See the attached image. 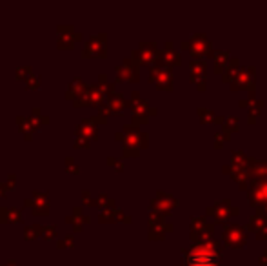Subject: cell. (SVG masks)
<instances>
[{"instance_id": "cell-7", "label": "cell", "mask_w": 267, "mask_h": 266, "mask_svg": "<svg viewBox=\"0 0 267 266\" xmlns=\"http://www.w3.org/2000/svg\"><path fill=\"white\" fill-rule=\"evenodd\" d=\"M206 214H208L209 217L215 219V224H218V222H225L228 219L236 217V215L240 214V210L236 208V206L231 204V201H229V199H225V201L215 202L211 208H208V210H206Z\"/></svg>"}, {"instance_id": "cell-20", "label": "cell", "mask_w": 267, "mask_h": 266, "mask_svg": "<svg viewBox=\"0 0 267 266\" xmlns=\"http://www.w3.org/2000/svg\"><path fill=\"white\" fill-rule=\"evenodd\" d=\"M22 221V212L13 206H0V224H11Z\"/></svg>"}, {"instance_id": "cell-13", "label": "cell", "mask_w": 267, "mask_h": 266, "mask_svg": "<svg viewBox=\"0 0 267 266\" xmlns=\"http://www.w3.org/2000/svg\"><path fill=\"white\" fill-rule=\"evenodd\" d=\"M213 59H215V66H213L215 73H220V75H225L231 69L240 68L238 59H235L228 49H216V51H213Z\"/></svg>"}, {"instance_id": "cell-56", "label": "cell", "mask_w": 267, "mask_h": 266, "mask_svg": "<svg viewBox=\"0 0 267 266\" xmlns=\"http://www.w3.org/2000/svg\"><path fill=\"white\" fill-rule=\"evenodd\" d=\"M176 266H188V264H186V262H180V264H176Z\"/></svg>"}, {"instance_id": "cell-12", "label": "cell", "mask_w": 267, "mask_h": 266, "mask_svg": "<svg viewBox=\"0 0 267 266\" xmlns=\"http://www.w3.org/2000/svg\"><path fill=\"white\" fill-rule=\"evenodd\" d=\"M115 79L124 82H138L140 81V66L133 62V59H124L118 66H115Z\"/></svg>"}, {"instance_id": "cell-33", "label": "cell", "mask_w": 267, "mask_h": 266, "mask_svg": "<svg viewBox=\"0 0 267 266\" xmlns=\"http://www.w3.org/2000/svg\"><path fill=\"white\" fill-rule=\"evenodd\" d=\"M40 230H42V226H40V224H28V226H24V239H26V241H35V239L40 237Z\"/></svg>"}, {"instance_id": "cell-30", "label": "cell", "mask_w": 267, "mask_h": 266, "mask_svg": "<svg viewBox=\"0 0 267 266\" xmlns=\"http://www.w3.org/2000/svg\"><path fill=\"white\" fill-rule=\"evenodd\" d=\"M96 84H98V88H100V91L104 93L106 95V99L108 97H111V95H115V88H116V84L115 82H111L108 79V75H106V73H102V75H100L98 77V81H96Z\"/></svg>"}, {"instance_id": "cell-6", "label": "cell", "mask_w": 267, "mask_h": 266, "mask_svg": "<svg viewBox=\"0 0 267 266\" xmlns=\"http://www.w3.org/2000/svg\"><path fill=\"white\" fill-rule=\"evenodd\" d=\"M249 206L255 210L267 206V179H251V186L248 189Z\"/></svg>"}, {"instance_id": "cell-34", "label": "cell", "mask_w": 267, "mask_h": 266, "mask_svg": "<svg viewBox=\"0 0 267 266\" xmlns=\"http://www.w3.org/2000/svg\"><path fill=\"white\" fill-rule=\"evenodd\" d=\"M238 128H240L238 117H235V115H228V117L223 119V131L233 133V131H238Z\"/></svg>"}, {"instance_id": "cell-1", "label": "cell", "mask_w": 267, "mask_h": 266, "mask_svg": "<svg viewBox=\"0 0 267 266\" xmlns=\"http://www.w3.org/2000/svg\"><path fill=\"white\" fill-rule=\"evenodd\" d=\"M183 262L188 266H222L223 248L218 241H203L193 242L191 248L182 252Z\"/></svg>"}, {"instance_id": "cell-37", "label": "cell", "mask_w": 267, "mask_h": 266, "mask_svg": "<svg viewBox=\"0 0 267 266\" xmlns=\"http://www.w3.org/2000/svg\"><path fill=\"white\" fill-rule=\"evenodd\" d=\"M56 232H58L56 224H46L42 226V230H40V237L44 239V241H53V239L56 237Z\"/></svg>"}, {"instance_id": "cell-35", "label": "cell", "mask_w": 267, "mask_h": 266, "mask_svg": "<svg viewBox=\"0 0 267 266\" xmlns=\"http://www.w3.org/2000/svg\"><path fill=\"white\" fill-rule=\"evenodd\" d=\"M262 101L260 99H256V101H251V104H249V117L248 121L249 122H256V117L260 115V111H262Z\"/></svg>"}, {"instance_id": "cell-8", "label": "cell", "mask_w": 267, "mask_h": 266, "mask_svg": "<svg viewBox=\"0 0 267 266\" xmlns=\"http://www.w3.org/2000/svg\"><path fill=\"white\" fill-rule=\"evenodd\" d=\"M106 53H108V35L106 33L91 35L82 48V56H106Z\"/></svg>"}, {"instance_id": "cell-18", "label": "cell", "mask_w": 267, "mask_h": 266, "mask_svg": "<svg viewBox=\"0 0 267 266\" xmlns=\"http://www.w3.org/2000/svg\"><path fill=\"white\" fill-rule=\"evenodd\" d=\"M64 221H66V224H71L75 232H80L86 224L91 222V219H89L88 214H84V210H82L80 206H75L73 212H71V215H66Z\"/></svg>"}, {"instance_id": "cell-54", "label": "cell", "mask_w": 267, "mask_h": 266, "mask_svg": "<svg viewBox=\"0 0 267 266\" xmlns=\"http://www.w3.org/2000/svg\"><path fill=\"white\" fill-rule=\"evenodd\" d=\"M24 206L31 208V206H33V199H31V197H26V199H24Z\"/></svg>"}, {"instance_id": "cell-25", "label": "cell", "mask_w": 267, "mask_h": 266, "mask_svg": "<svg viewBox=\"0 0 267 266\" xmlns=\"http://www.w3.org/2000/svg\"><path fill=\"white\" fill-rule=\"evenodd\" d=\"M106 104L109 106V109H111V113H120L122 109H126L129 106V101L122 95V93H115V95H111V97H108V101H106Z\"/></svg>"}, {"instance_id": "cell-3", "label": "cell", "mask_w": 267, "mask_h": 266, "mask_svg": "<svg viewBox=\"0 0 267 266\" xmlns=\"http://www.w3.org/2000/svg\"><path fill=\"white\" fill-rule=\"evenodd\" d=\"M129 108L133 111V122L131 124L140 126L146 124L149 121V115H156V108H149V102L143 97H140L138 91L131 93V99H129Z\"/></svg>"}, {"instance_id": "cell-47", "label": "cell", "mask_w": 267, "mask_h": 266, "mask_svg": "<svg viewBox=\"0 0 267 266\" xmlns=\"http://www.w3.org/2000/svg\"><path fill=\"white\" fill-rule=\"evenodd\" d=\"M91 201H93L91 192H89V189H84V192H82V202H84V206H89Z\"/></svg>"}, {"instance_id": "cell-39", "label": "cell", "mask_w": 267, "mask_h": 266, "mask_svg": "<svg viewBox=\"0 0 267 266\" xmlns=\"http://www.w3.org/2000/svg\"><path fill=\"white\" fill-rule=\"evenodd\" d=\"M75 246V235L69 234V235H64V237H60L58 241H56V248H60V250H66V248H73Z\"/></svg>"}, {"instance_id": "cell-22", "label": "cell", "mask_w": 267, "mask_h": 266, "mask_svg": "<svg viewBox=\"0 0 267 266\" xmlns=\"http://www.w3.org/2000/svg\"><path fill=\"white\" fill-rule=\"evenodd\" d=\"M16 126H18L20 133L26 137V141H33V137H35V131L36 128L33 126V122L29 121V117H24V115H16Z\"/></svg>"}, {"instance_id": "cell-32", "label": "cell", "mask_w": 267, "mask_h": 266, "mask_svg": "<svg viewBox=\"0 0 267 266\" xmlns=\"http://www.w3.org/2000/svg\"><path fill=\"white\" fill-rule=\"evenodd\" d=\"M118 214H120L118 208H106V210L100 212L98 221L104 222V224L106 222H118Z\"/></svg>"}, {"instance_id": "cell-51", "label": "cell", "mask_w": 267, "mask_h": 266, "mask_svg": "<svg viewBox=\"0 0 267 266\" xmlns=\"http://www.w3.org/2000/svg\"><path fill=\"white\" fill-rule=\"evenodd\" d=\"M256 239H258V241H263V239H267V224L263 226L262 230L256 232Z\"/></svg>"}, {"instance_id": "cell-29", "label": "cell", "mask_w": 267, "mask_h": 266, "mask_svg": "<svg viewBox=\"0 0 267 266\" xmlns=\"http://www.w3.org/2000/svg\"><path fill=\"white\" fill-rule=\"evenodd\" d=\"M29 121L33 122V126H35L36 129H38L40 126H48L49 124V117L38 108V106L31 108V113H29Z\"/></svg>"}, {"instance_id": "cell-41", "label": "cell", "mask_w": 267, "mask_h": 266, "mask_svg": "<svg viewBox=\"0 0 267 266\" xmlns=\"http://www.w3.org/2000/svg\"><path fill=\"white\" fill-rule=\"evenodd\" d=\"M64 168H66V172H69V174H80V166L76 164L73 157L64 159Z\"/></svg>"}, {"instance_id": "cell-38", "label": "cell", "mask_w": 267, "mask_h": 266, "mask_svg": "<svg viewBox=\"0 0 267 266\" xmlns=\"http://www.w3.org/2000/svg\"><path fill=\"white\" fill-rule=\"evenodd\" d=\"M29 75H33V66L31 64L18 66V68L15 69V79L16 81H26Z\"/></svg>"}, {"instance_id": "cell-4", "label": "cell", "mask_w": 267, "mask_h": 266, "mask_svg": "<svg viewBox=\"0 0 267 266\" xmlns=\"http://www.w3.org/2000/svg\"><path fill=\"white\" fill-rule=\"evenodd\" d=\"M158 46H156V42H140V46L136 49H133L131 53V59L135 64L138 66H156V62H158Z\"/></svg>"}, {"instance_id": "cell-15", "label": "cell", "mask_w": 267, "mask_h": 266, "mask_svg": "<svg viewBox=\"0 0 267 266\" xmlns=\"http://www.w3.org/2000/svg\"><path fill=\"white\" fill-rule=\"evenodd\" d=\"M189 53H191L193 59H198V61H203V56L211 55L213 48L211 42L208 41V36L202 35V33L193 35L191 41H189Z\"/></svg>"}, {"instance_id": "cell-49", "label": "cell", "mask_w": 267, "mask_h": 266, "mask_svg": "<svg viewBox=\"0 0 267 266\" xmlns=\"http://www.w3.org/2000/svg\"><path fill=\"white\" fill-rule=\"evenodd\" d=\"M193 82L196 84V88H198V91H203L206 89V86H208V82H206V79H193Z\"/></svg>"}, {"instance_id": "cell-28", "label": "cell", "mask_w": 267, "mask_h": 266, "mask_svg": "<svg viewBox=\"0 0 267 266\" xmlns=\"http://www.w3.org/2000/svg\"><path fill=\"white\" fill-rule=\"evenodd\" d=\"M198 117L200 121H202V124H220V122L223 124V119L218 117V115L209 108H198Z\"/></svg>"}, {"instance_id": "cell-19", "label": "cell", "mask_w": 267, "mask_h": 266, "mask_svg": "<svg viewBox=\"0 0 267 266\" xmlns=\"http://www.w3.org/2000/svg\"><path fill=\"white\" fill-rule=\"evenodd\" d=\"M31 199H33V206H31L33 214L35 215L49 214V194L48 192H40V189H36V192H33Z\"/></svg>"}, {"instance_id": "cell-40", "label": "cell", "mask_w": 267, "mask_h": 266, "mask_svg": "<svg viewBox=\"0 0 267 266\" xmlns=\"http://www.w3.org/2000/svg\"><path fill=\"white\" fill-rule=\"evenodd\" d=\"M24 84H26V88L28 89H38L40 84H42V77L36 75V73H33V75H29V77L26 79Z\"/></svg>"}, {"instance_id": "cell-43", "label": "cell", "mask_w": 267, "mask_h": 266, "mask_svg": "<svg viewBox=\"0 0 267 266\" xmlns=\"http://www.w3.org/2000/svg\"><path fill=\"white\" fill-rule=\"evenodd\" d=\"M73 146H75V148H91V141L86 137H80V135H75Z\"/></svg>"}, {"instance_id": "cell-14", "label": "cell", "mask_w": 267, "mask_h": 266, "mask_svg": "<svg viewBox=\"0 0 267 266\" xmlns=\"http://www.w3.org/2000/svg\"><path fill=\"white\" fill-rule=\"evenodd\" d=\"M248 241V230L240 224H228L225 230H223V242L231 248H243Z\"/></svg>"}, {"instance_id": "cell-17", "label": "cell", "mask_w": 267, "mask_h": 266, "mask_svg": "<svg viewBox=\"0 0 267 266\" xmlns=\"http://www.w3.org/2000/svg\"><path fill=\"white\" fill-rule=\"evenodd\" d=\"M98 122H96L95 115L91 117L84 119V121H80L78 124L75 126V135H80V137H86L89 141H96L98 139Z\"/></svg>"}, {"instance_id": "cell-44", "label": "cell", "mask_w": 267, "mask_h": 266, "mask_svg": "<svg viewBox=\"0 0 267 266\" xmlns=\"http://www.w3.org/2000/svg\"><path fill=\"white\" fill-rule=\"evenodd\" d=\"M106 162H108V166H111V168L115 169H124V161L120 157H113V155H109L108 159H106Z\"/></svg>"}, {"instance_id": "cell-45", "label": "cell", "mask_w": 267, "mask_h": 266, "mask_svg": "<svg viewBox=\"0 0 267 266\" xmlns=\"http://www.w3.org/2000/svg\"><path fill=\"white\" fill-rule=\"evenodd\" d=\"M122 154L124 157H138L140 155V148H135V146H122Z\"/></svg>"}, {"instance_id": "cell-48", "label": "cell", "mask_w": 267, "mask_h": 266, "mask_svg": "<svg viewBox=\"0 0 267 266\" xmlns=\"http://www.w3.org/2000/svg\"><path fill=\"white\" fill-rule=\"evenodd\" d=\"M6 184L9 186V189H15L16 188V175L15 174H9L8 175V181H6Z\"/></svg>"}, {"instance_id": "cell-46", "label": "cell", "mask_w": 267, "mask_h": 266, "mask_svg": "<svg viewBox=\"0 0 267 266\" xmlns=\"http://www.w3.org/2000/svg\"><path fill=\"white\" fill-rule=\"evenodd\" d=\"M73 46H75V42L73 41H68V39H60V36H56V48L58 49H71Z\"/></svg>"}, {"instance_id": "cell-26", "label": "cell", "mask_w": 267, "mask_h": 266, "mask_svg": "<svg viewBox=\"0 0 267 266\" xmlns=\"http://www.w3.org/2000/svg\"><path fill=\"white\" fill-rule=\"evenodd\" d=\"M251 161L253 159H249V155L245 154V151H242V149H236V151H233V155H231V166L240 168V169H249Z\"/></svg>"}, {"instance_id": "cell-50", "label": "cell", "mask_w": 267, "mask_h": 266, "mask_svg": "<svg viewBox=\"0 0 267 266\" xmlns=\"http://www.w3.org/2000/svg\"><path fill=\"white\" fill-rule=\"evenodd\" d=\"M9 194V186L6 182H0V199H4Z\"/></svg>"}, {"instance_id": "cell-27", "label": "cell", "mask_w": 267, "mask_h": 266, "mask_svg": "<svg viewBox=\"0 0 267 266\" xmlns=\"http://www.w3.org/2000/svg\"><path fill=\"white\" fill-rule=\"evenodd\" d=\"M249 174H251V179H267V161L253 159L251 166H249Z\"/></svg>"}, {"instance_id": "cell-21", "label": "cell", "mask_w": 267, "mask_h": 266, "mask_svg": "<svg viewBox=\"0 0 267 266\" xmlns=\"http://www.w3.org/2000/svg\"><path fill=\"white\" fill-rule=\"evenodd\" d=\"M56 36L68 39V41H73V42H80L84 39L82 33L75 31V26L73 24H56Z\"/></svg>"}, {"instance_id": "cell-55", "label": "cell", "mask_w": 267, "mask_h": 266, "mask_svg": "<svg viewBox=\"0 0 267 266\" xmlns=\"http://www.w3.org/2000/svg\"><path fill=\"white\" fill-rule=\"evenodd\" d=\"M2 266H18V262L15 261V259H11V261H8V262H4Z\"/></svg>"}, {"instance_id": "cell-53", "label": "cell", "mask_w": 267, "mask_h": 266, "mask_svg": "<svg viewBox=\"0 0 267 266\" xmlns=\"http://www.w3.org/2000/svg\"><path fill=\"white\" fill-rule=\"evenodd\" d=\"M258 262H260V264H267V250L258 257Z\"/></svg>"}, {"instance_id": "cell-52", "label": "cell", "mask_w": 267, "mask_h": 266, "mask_svg": "<svg viewBox=\"0 0 267 266\" xmlns=\"http://www.w3.org/2000/svg\"><path fill=\"white\" fill-rule=\"evenodd\" d=\"M256 214H258L260 217H262L263 221L267 222V206H262V208H258V210H256Z\"/></svg>"}, {"instance_id": "cell-2", "label": "cell", "mask_w": 267, "mask_h": 266, "mask_svg": "<svg viewBox=\"0 0 267 266\" xmlns=\"http://www.w3.org/2000/svg\"><path fill=\"white\" fill-rule=\"evenodd\" d=\"M223 82H228V84L231 86L233 91L248 89L249 93H255V82H256L255 66H245V68L231 69V71H228L223 75Z\"/></svg>"}, {"instance_id": "cell-36", "label": "cell", "mask_w": 267, "mask_h": 266, "mask_svg": "<svg viewBox=\"0 0 267 266\" xmlns=\"http://www.w3.org/2000/svg\"><path fill=\"white\" fill-rule=\"evenodd\" d=\"M265 224H267V222L263 221V219L260 217L258 214H256V215H253V217H249V221H248V230H251V232H255V234H256V232L262 230V228H263Z\"/></svg>"}, {"instance_id": "cell-9", "label": "cell", "mask_w": 267, "mask_h": 266, "mask_svg": "<svg viewBox=\"0 0 267 266\" xmlns=\"http://www.w3.org/2000/svg\"><path fill=\"white\" fill-rule=\"evenodd\" d=\"M215 222H209L206 217H193L191 219V241L203 242L209 241V237L215 232Z\"/></svg>"}, {"instance_id": "cell-10", "label": "cell", "mask_w": 267, "mask_h": 266, "mask_svg": "<svg viewBox=\"0 0 267 266\" xmlns=\"http://www.w3.org/2000/svg\"><path fill=\"white\" fill-rule=\"evenodd\" d=\"M149 82L155 84L158 89L171 91L173 89L171 68H166V66H151V68H149Z\"/></svg>"}, {"instance_id": "cell-16", "label": "cell", "mask_w": 267, "mask_h": 266, "mask_svg": "<svg viewBox=\"0 0 267 266\" xmlns=\"http://www.w3.org/2000/svg\"><path fill=\"white\" fill-rule=\"evenodd\" d=\"M180 62H182V56H180V53L175 49V44H173V42H166L163 49H160L158 53V62H156V66L175 68V66H180Z\"/></svg>"}, {"instance_id": "cell-57", "label": "cell", "mask_w": 267, "mask_h": 266, "mask_svg": "<svg viewBox=\"0 0 267 266\" xmlns=\"http://www.w3.org/2000/svg\"><path fill=\"white\" fill-rule=\"evenodd\" d=\"M86 266H96V264H86Z\"/></svg>"}, {"instance_id": "cell-31", "label": "cell", "mask_w": 267, "mask_h": 266, "mask_svg": "<svg viewBox=\"0 0 267 266\" xmlns=\"http://www.w3.org/2000/svg\"><path fill=\"white\" fill-rule=\"evenodd\" d=\"M189 68H191V81L193 79H203V75H206V62L198 61V59H191Z\"/></svg>"}, {"instance_id": "cell-11", "label": "cell", "mask_w": 267, "mask_h": 266, "mask_svg": "<svg viewBox=\"0 0 267 266\" xmlns=\"http://www.w3.org/2000/svg\"><path fill=\"white\" fill-rule=\"evenodd\" d=\"M176 206H178V199H175L171 194L158 192V194L151 199L149 212H156V214H162V215H166V217H169V214L175 210Z\"/></svg>"}, {"instance_id": "cell-23", "label": "cell", "mask_w": 267, "mask_h": 266, "mask_svg": "<svg viewBox=\"0 0 267 266\" xmlns=\"http://www.w3.org/2000/svg\"><path fill=\"white\" fill-rule=\"evenodd\" d=\"M86 84H88V82H84L80 77H73L71 81H69V84H68V89H66V99L75 101L80 93L84 91Z\"/></svg>"}, {"instance_id": "cell-5", "label": "cell", "mask_w": 267, "mask_h": 266, "mask_svg": "<svg viewBox=\"0 0 267 266\" xmlns=\"http://www.w3.org/2000/svg\"><path fill=\"white\" fill-rule=\"evenodd\" d=\"M116 141H120L124 146H135V148H148V135L140 131L138 126L135 124H126L122 131L115 135Z\"/></svg>"}, {"instance_id": "cell-42", "label": "cell", "mask_w": 267, "mask_h": 266, "mask_svg": "<svg viewBox=\"0 0 267 266\" xmlns=\"http://www.w3.org/2000/svg\"><path fill=\"white\" fill-rule=\"evenodd\" d=\"M231 139V133L228 131H218L215 135V148H222L223 142H228Z\"/></svg>"}, {"instance_id": "cell-24", "label": "cell", "mask_w": 267, "mask_h": 266, "mask_svg": "<svg viewBox=\"0 0 267 266\" xmlns=\"http://www.w3.org/2000/svg\"><path fill=\"white\" fill-rule=\"evenodd\" d=\"M173 230V224L171 222H162V224H155V226H149V234L148 237L151 239V241H162L163 237H166V234L168 232Z\"/></svg>"}]
</instances>
